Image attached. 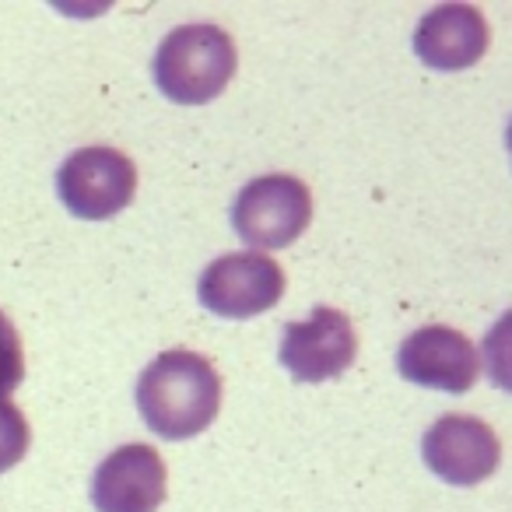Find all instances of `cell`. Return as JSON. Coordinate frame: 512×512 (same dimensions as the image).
Segmentation results:
<instances>
[{
    "label": "cell",
    "instance_id": "6da1fadb",
    "mask_svg": "<svg viewBox=\"0 0 512 512\" xmlns=\"http://www.w3.org/2000/svg\"><path fill=\"white\" fill-rule=\"evenodd\" d=\"M137 407L144 425L162 439H193L221 411V376L197 351H162L137 379Z\"/></svg>",
    "mask_w": 512,
    "mask_h": 512
},
{
    "label": "cell",
    "instance_id": "7a4b0ae2",
    "mask_svg": "<svg viewBox=\"0 0 512 512\" xmlns=\"http://www.w3.org/2000/svg\"><path fill=\"white\" fill-rule=\"evenodd\" d=\"M235 67H239L235 39L218 25L197 22L179 25L162 39L151 74L165 99L179 106H204L232 85Z\"/></svg>",
    "mask_w": 512,
    "mask_h": 512
},
{
    "label": "cell",
    "instance_id": "3957f363",
    "mask_svg": "<svg viewBox=\"0 0 512 512\" xmlns=\"http://www.w3.org/2000/svg\"><path fill=\"white\" fill-rule=\"evenodd\" d=\"M309 221H313V193L302 179L285 172L246 183L232 207L235 232L256 253L292 246L309 228Z\"/></svg>",
    "mask_w": 512,
    "mask_h": 512
},
{
    "label": "cell",
    "instance_id": "277c9868",
    "mask_svg": "<svg viewBox=\"0 0 512 512\" xmlns=\"http://www.w3.org/2000/svg\"><path fill=\"white\" fill-rule=\"evenodd\" d=\"M285 295V271L274 256L256 253H225L204 267L197 281V299L221 320H249L274 309Z\"/></svg>",
    "mask_w": 512,
    "mask_h": 512
},
{
    "label": "cell",
    "instance_id": "5b68a950",
    "mask_svg": "<svg viewBox=\"0 0 512 512\" xmlns=\"http://www.w3.org/2000/svg\"><path fill=\"white\" fill-rule=\"evenodd\" d=\"M57 193L74 218L106 221L130 207L137 193V169L123 151L106 144L81 148L60 165Z\"/></svg>",
    "mask_w": 512,
    "mask_h": 512
},
{
    "label": "cell",
    "instance_id": "8992f818",
    "mask_svg": "<svg viewBox=\"0 0 512 512\" xmlns=\"http://www.w3.org/2000/svg\"><path fill=\"white\" fill-rule=\"evenodd\" d=\"M428 470L456 488L488 481L502 463V442L488 421L474 414H442L421 439Z\"/></svg>",
    "mask_w": 512,
    "mask_h": 512
},
{
    "label": "cell",
    "instance_id": "52a82bcc",
    "mask_svg": "<svg viewBox=\"0 0 512 512\" xmlns=\"http://www.w3.org/2000/svg\"><path fill=\"white\" fill-rule=\"evenodd\" d=\"M358 355V337L348 313L334 306H316L302 323H288L281 334V365L299 383H323L351 369Z\"/></svg>",
    "mask_w": 512,
    "mask_h": 512
},
{
    "label": "cell",
    "instance_id": "ba28073f",
    "mask_svg": "<svg viewBox=\"0 0 512 512\" xmlns=\"http://www.w3.org/2000/svg\"><path fill=\"white\" fill-rule=\"evenodd\" d=\"M169 495V470L155 446L127 442L95 467L92 502L99 512H155Z\"/></svg>",
    "mask_w": 512,
    "mask_h": 512
},
{
    "label": "cell",
    "instance_id": "9c48e42d",
    "mask_svg": "<svg viewBox=\"0 0 512 512\" xmlns=\"http://www.w3.org/2000/svg\"><path fill=\"white\" fill-rule=\"evenodd\" d=\"M397 369L418 386H432L442 393H467L481 376V358L467 334L442 323L414 330L397 351Z\"/></svg>",
    "mask_w": 512,
    "mask_h": 512
},
{
    "label": "cell",
    "instance_id": "30bf717a",
    "mask_svg": "<svg viewBox=\"0 0 512 512\" xmlns=\"http://www.w3.org/2000/svg\"><path fill=\"white\" fill-rule=\"evenodd\" d=\"M491 32L474 4L432 8L414 29V53L432 71H467L488 53Z\"/></svg>",
    "mask_w": 512,
    "mask_h": 512
},
{
    "label": "cell",
    "instance_id": "8fae6325",
    "mask_svg": "<svg viewBox=\"0 0 512 512\" xmlns=\"http://www.w3.org/2000/svg\"><path fill=\"white\" fill-rule=\"evenodd\" d=\"M484 362H488L491 383L498 390L512 393V309L498 316L484 334Z\"/></svg>",
    "mask_w": 512,
    "mask_h": 512
},
{
    "label": "cell",
    "instance_id": "7c38bea8",
    "mask_svg": "<svg viewBox=\"0 0 512 512\" xmlns=\"http://www.w3.org/2000/svg\"><path fill=\"white\" fill-rule=\"evenodd\" d=\"M29 446H32L29 418L11 400H0V474L11 470L15 463H22Z\"/></svg>",
    "mask_w": 512,
    "mask_h": 512
},
{
    "label": "cell",
    "instance_id": "4fadbf2b",
    "mask_svg": "<svg viewBox=\"0 0 512 512\" xmlns=\"http://www.w3.org/2000/svg\"><path fill=\"white\" fill-rule=\"evenodd\" d=\"M22 379H25L22 337H18L15 323L8 320V313H0V400H8L22 386Z\"/></svg>",
    "mask_w": 512,
    "mask_h": 512
},
{
    "label": "cell",
    "instance_id": "5bb4252c",
    "mask_svg": "<svg viewBox=\"0 0 512 512\" xmlns=\"http://www.w3.org/2000/svg\"><path fill=\"white\" fill-rule=\"evenodd\" d=\"M505 144H509V151H512V123H509V130H505Z\"/></svg>",
    "mask_w": 512,
    "mask_h": 512
}]
</instances>
